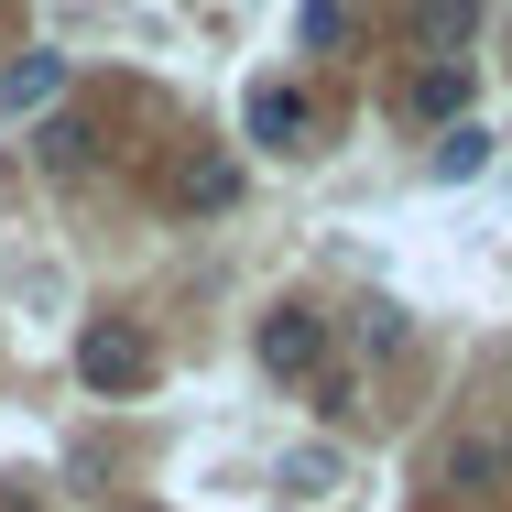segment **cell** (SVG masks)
I'll return each mask as SVG.
<instances>
[{
	"label": "cell",
	"mask_w": 512,
	"mask_h": 512,
	"mask_svg": "<svg viewBox=\"0 0 512 512\" xmlns=\"http://www.w3.org/2000/svg\"><path fill=\"white\" fill-rule=\"evenodd\" d=\"M251 360H262L273 382H316V371H327V316L316 306H273L262 338H251Z\"/></svg>",
	"instance_id": "obj_2"
},
{
	"label": "cell",
	"mask_w": 512,
	"mask_h": 512,
	"mask_svg": "<svg viewBox=\"0 0 512 512\" xmlns=\"http://www.w3.org/2000/svg\"><path fill=\"white\" fill-rule=\"evenodd\" d=\"M404 109L458 131V109H469V66H414V77H404Z\"/></svg>",
	"instance_id": "obj_7"
},
{
	"label": "cell",
	"mask_w": 512,
	"mask_h": 512,
	"mask_svg": "<svg viewBox=\"0 0 512 512\" xmlns=\"http://www.w3.org/2000/svg\"><path fill=\"white\" fill-rule=\"evenodd\" d=\"M175 207H186V218H218V207H240V164H229V153H207V164H186V186H175Z\"/></svg>",
	"instance_id": "obj_8"
},
{
	"label": "cell",
	"mask_w": 512,
	"mask_h": 512,
	"mask_svg": "<svg viewBox=\"0 0 512 512\" xmlns=\"http://www.w3.org/2000/svg\"><path fill=\"white\" fill-rule=\"evenodd\" d=\"M55 99H66V55H44V44H33V55H11V77H0V109L22 120V109H55Z\"/></svg>",
	"instance_id": "obj_5"
},
{
	"label": "cell",
	"mask_w": 512,
	"mask_h": 512,
	"mask_svg": "<svg viewBox=\"0 0 512 512\" xmlns=\"http://www.w3.org/2000/svg\"><path fill=\"white\" fill-rule=\"evenodd\" d=\"M480 164H491V131H480V120H458V131L436 142V186H469Z\"/></svg>",
	"instance_id": "obj_9"
},
{
	"label": "cell",
	"mask_w": 512,
	"mask_h": 512,
	"mask_svg": "<svg viewBox=\"0 0 512 512\" xmlns=\"http://www.w3.org/2000/svg\"><path fill=\"white\" fill-rule=\"evenodd\" d=\"M77 382H88V393H142V382H153V338H142L131 316H88V327H77Z\"/></svg>",
	"instance_id": "obj_1"
},
{
	"label": "cell",
	"mask_w": 512,
	"mask_h": 512,
	"mask_svg": "<svg viewBox=\"0 0 512 512\" xmlns=\"http://www.w3.org/2000/svg\"><path fill=\"white\" fill-rule=\"evenodd\" d=\"M469 33H480V0H414V55L458 66V55H469Z\"/></svg>",
	"instance_id": "obj_4"
},
{
	"label": "cell",
	"mask_w": 512,
	"mask_h": 512,
	"mask_svg": "<svg viewBox=\"0 0 512 512\" xmlns=\"http://www.w3.org/2000/svg\"><path fill=\"white\" fill-rule=\"evenodd\" d=\"M33 164H44L55 186H88V175H99V142H88L77 120H44V131H33Z\"/></svg>",
	"instance_id": "obj_6"
},
{
	"label": "cell",
	"mask_w": 512,
	"mask_h": 512,
	"mask_svg": "<svg viewBox=\"0 0 512 512\" xmlns=\"http://www.w3.org/2000/svg\"><path fill=\"white\" fill-rule=\"evenodd\" d=\"M240 131L262 142V153H306V131H316V109H306V88L295 77H262L251 99H240Z\"/></svg>",
	"instance_id": "obj_3"
},
{
	"label": "cell",
	"mask_w": 512,
	"mask_h": 512,
	"mask_svg": "<svg viewBox=\"0 0 512 512\" xmlns=\"http://www.w3.org/2000/svg\"><path fill=\"white\" fill-rule=\"evenodd\" d=\"M491 480H502V447H458L447 458V491H491Z\"/></svg>",
	"instance_id": "obj_10"
},
{
	"label": "cell",
	"mask_w": 512,
	"mask_h": 512,
	"mask_svg": "<svg viewBox=\"0 0 512 512\" xmlns=\"http://www.w3.org/2000/svg\"><path fill=\"white\" fill-rule=\"evenodd\" d=\"M327 480H338V458H327V447H306V458H284V491H306V502H316Z\"/></svg>",
	"instance_id": "obj_11"
}]
</instances>
